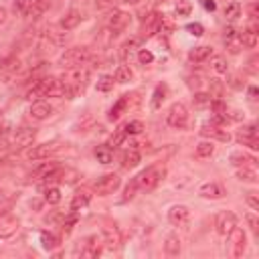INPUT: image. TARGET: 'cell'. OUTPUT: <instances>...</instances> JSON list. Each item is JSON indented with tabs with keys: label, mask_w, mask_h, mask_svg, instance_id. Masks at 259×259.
<instances>
[{
	"label": "cell",
	"mask_w": 259,
	"mask_h": 259,
	"mask_svg": "<svg viewBox=\"0 0 259 259\" xmlns=\"http://www.w3.org/2000/svg\"><path fill=\"white\" fill-rule=\"evenodd\" d=\"M89 81V69L83 67V65H77V67H71L63 73L61 77V83H63V89H65V97H75L79 91L85 89Z\"/></svg>",
	"instance_id": "1"
},
{
	"label": "cell",
	"mask_w": 259,
	"mask_h": 259,
	"mask_svg": "<svg viewBox=\"0 0 259 259\" xmlns=\"http://www.w3.org/2000/svg\"><path fill=\"white\" fill-rule=\"evenodd\" d=\"M61 95H65V89L61 79H55V77H40L26 93L30 101H38L42 97H61Z\"/></svg>",
	"instance_id": "2"
},
{
	"label": "cell",
	"mask_w": 259,
	"mask_h": 259,
	"mask_svg": "<svg viewBox=\"0 0 259 259\" xmlns=\"http://www.w3.org/2000/svg\"><path fill=\"white\" fill-rule=\"evenodd\" d=\"M164 176H166V168L164 166H150V168H146L144 172H140L136 176V182H138L140 190L150 192V190H154L162 182Z\"/></svg>",
	"instance_id": "3"
},
{
	"label": "cell",
	"mask_w": 259,
	"mask_h": 259,
	"mask_svg": "<svg viewBox=\"0 0 259 259\" xmlns=\"http://www.w3.org/2000/svg\"><path fill=\"white\" fill-rule=\"evenodd\" d=\"M87 61H91V51L87 47H71L61 55L59 65L65 69H71L77 65H85Z\"/></svg>",
	"instance_id": "4"
},
{
	"label": "cell",
	"mask_w": 259,
	"mask_h": 259,
	"mask_svg": "<svg viewBox=\"0 0 259 259\" xmlns=\"http://www.w3.org/2000/svg\"><path fill=\"white\" fill-rule=\"evenodd\" d=\"M186 121H188V111H186V107H184L182 103H172L170 109H168V113H166V123H168L170 127L180 130V127L186 125Z\"/></svg>",
	"instance_id": "5"
},
{
	"label": "cell",
	"mask_w": 259,
	"mask_h": 259,
	"mask_svg": "<svg viewBox=\"0 0 259 259\" xmlns=\"http://www.w3.org/2000/svg\"><path fill=\"white\" fill-rule=\"evenodd\" d=\"M119 184H121V180H119L117 174H103L101 178H97V182H95L93 188H95V192L99 196H107V194L115 192L119 188Z\"/></svg>",
	"instance_id": "6"
},
{
	"label": "cell",
	"mask_w": 259,
	"mask_h": 259,
	"mask_svg": "<svg viewBox=\"0 0 259 259\" xmlns=\"http://www.w3.org/2000/svg\"><path fill=\"white\" fill-rule=\"evenodd\" d=\"M127 24H130V14L123 12V10H113V12L107 16V20H105V28L111 30L113 34L125 30Z\"/></svg>",
	"instance_id": "7"
},
{
	"label": "cell",
	"mask_w": 259,
	"mask_h": 259,
	"mask_svg": "<svg viewBox=\"0 0 259 259\" xmlns=\"http://www.w3.org/2000/svg\"><path fill=\"white\" fill-rule=\"evenodd\" d=\"M57 150H59V144H57V142L36 144V146H32V148L26 150V158L32 160V162H36V160H45V158H49L51 154H55Z\"/></svg>",
	"instance_id": "8"
},
{
	"label": "cell",
	"mask_w": 259,
	"mask_h": 259,
	"mask_svg": "<svg viewBox=\"0 0 259 259\" xmlns=\"http://www.w3.org/2000/svg\"><path fill=\"white\" fill-rule=\"evenodd\" d=\"M235 227H237V217H235L231 210H223V212L217 214V219H214V229H217L219 235L227 237Z\"/></svg>",
	"instance_id": "9"
},
{
	"label": "cell",
	"mask_w": 259,
	"mask_h": 259,
	"mask_svg": "<svg viewBox=\"0 0 259 259\" xmlns=\"http://www.w3.org/2000/svg\"><path fill=\"white\" fill-rule=\"evenodd\" d=\"M160 26H162V14L160 12H150L142 22V36L152 38L156 32H160Z\"/></svg>",
	"instance_id": "10"
},
{
	"label": "cell",
	"mask_w": 259,
	"mask_h": 259,
	"mask_svg": "<svg viewBox=\"0 0 259 259\" xmlns=\"http://www.w3.org/2000/svg\"><path fill=\"white\" fill-rule=\"evenodd\" d=\"M103 251V237H97V235H91L83 241V247H81V255L83 257H99Z\"/></svg>",
	"instance_id": "11"
},
{
	"label": "cell",
	"mask_w": 259,
	"mask_h": 259,
	"mask_svg": "<svg viewBox=\"0 0 259 259\" xmlns=\"http://www.w3.org/2000/svg\"><path fill=\"white\" fill-rule=\"evenodd\" d=\"M229 237H231V247H233V257H241L243 253H245V247H247V235H245V231L243 229H233L231 233H229Z\"/></svg>",
	"instance_id": "12"
},
{
	"label": "cell",
	"mask_w": 259,
	"mask_h": 259,
	"mask_svg": "<svg viewBox=\"0 0 259 259\" xmlns=\"http://www.w3.org/2000/svg\"><path fill=\"white\" fill-rule=\"evenodd\" d=\"M18 233V221L12 214H0V239H10Z\"/></svg>",
	"instance_id": "13"
},
{
	"label": "cell",
	"mask_w": 259,
	"mask_h": 259,
	"mask_svg": "<svg viewBox=\"0 0 259 259\" xmlns=\"http://www.w3.org/2000/svg\"><path fill=\"white\" fill-rule=\"evenodd\" d=\"M34 138H36V130H34V127H20V130L14 132L12 142H14V146H18V148H26V146H32Z\"/></svg>",
	"instance_id": "14"
},
{
	"label": "cell",
	"mask_w": 259,
	"mask_h": 259,
	"mask_svg": "<svg viewBox=\"0 0 259 259\" xmlns=\"http://www.w3.org/2000/svg\"><path fill=\"white\" fill-rule=\"evenodd\" d=\"M51 113H53V107H51L47 101H42V99L34 101V103L30 105V111H28V115H30L32 119H36V121H45V119H49Z\"/></svg>",
	"instance_id": "15"
},
{
	"label": "cell",
	"mask_w": 259,
	"mask_h": 259,
	"mask_svg": "<svg viewBox=\"0 0 259 259\" xmlns=\"http://www.w3.org/2000/svg\"><path fill=\"white\" fill-rule=\"evenodd\" d=\"M188 217H190V210H188V206H184V204H174V206L168 210V221H170L172 225H176V227L186 225Z\"/></svg>",
	"instance_id": "16"
},
{
	"label": "cell",
	"mask_w": 259,
	"mask_h": 259,
	"mask_svg": "<svg viewBox=\"0 0 259 259\" xmlns=\"http://www.w3.org/2000/svg\"><path fill=\"white\" fill-rule=\"evenodd\" d=\"M225 45L229 49V53L237 55L241 49H243V42H241V34L233 28V26H227L225 28Z\"/></svg>",
	"instance_id": "17"
},
{
	"label": "cell",
	"mask_w": 259,
	"mask_h": 259,
	"mask_svg": "<svg viewBox=\"0 0 259 259\" xmlns=\"http://www.w3.org/2000/svg\"><path fill=\"white\" fill-rule=\"evenodd\" d=\"M237 140H239L243 146H249V148H253V150L259 148V146H257V130H255V125L243 127V130L237 134Z\"/></svg>",
	"instance_id": "18"
},
{
	"label": "cell",
	"mask_w": 259,
	"mask_h": 259,
	"mask_svg": "<svg viewBox=\"0 0 259 259\" xmlns=\"http://www.w3.org/2000/svg\"><path fill=\"white\" fill-rule=\"evenodd\" d=\"M81 20H83V14L79 12V10H69L63 18H61V22H59V26L63 28V30H73V28H77L79 24H81Z\"/></svg>",
	"instance_id": "19"
},
{
	"label": "cell",
	"mask_w": 259,
	"mask_h": 259,
	"mask_svg": "<svg viewBox=\"0 0 259 259\" xmlns=\"http://www.w3.org/2000/svg\"><path fill=\"white\" fill-rule=\"evenodd\" d=\"M198 194L204 196V198H221L225 194V190H223V186L219 182H204L198 188Z\"/></svg>",
	"instance_id": "20"
},
{
	"label": "cell",
	"mask_w": 259,
	"mask_h": 259,
	"mask_svg": "<svg viewBox=\"0 0 259 259\" xmlns=\"http://www.w3.org/2000/svg\"><path fill=\"white\" fill-rule=\"evenodd\" d=\"M103 245L107 247V249H117L119 247V243H121V237H119V231L115 229V227H107V229H103Z\"/></svg>",
	"instance_id": "21"
},
{
	"label": "cell",
	"mask_w": 259,
	"mask_h": 259,
	"mask_svg": "<svg viewBox=\"0 0 259 259\" xmlns=\"http://www.w3.org/2000/svg\"><path fill=\"white\" fill-rule=\"evenodd\" d=\"M237 176H239V180H243V182H251V184H255V182L259 180V176H257V168H255L253 164L237 166Z\"/></svg>",
	"instance_id": "22"
},
{
	"label": "cell",
	"mask_w": 259,
	"mask_h": 259,
	"mask_svg": "<svg viewBox=\"0 0 259 259\" xmlns=\"http://www.w3.org/2000/svg\"><path fill=\"white\" fill-rule=\"evenodd\" d=\"M89 200H91V192H89L87 188L77 190L75 196H73V200H71V210H81V208H85V206L89 204Z\"/></svg>",
	"instance_id": "23"
},
{
	"label": "cell",
	"mask_w": 259,
	"mask_h": 259,
	"mask_svg": "<svg viewBox=\"0 0 259 259\" xmlns=\"http://www.w3.org/2000/svg\"><path fill=\"white\" fill-rule=\"evenodd\" d=\"M210 53H212V49H210L208 45H198V47L190 49L188 59H190V61H194V63H200V61L208 59V57H210Z\"/></svg>",
	"instance_id": "24"
},
{
	"label": "cell",
	"mask_w": 259,
	"mask_h": 259,
	"mask_svg": "<svg viewBox=\"0 0 259 259\" xmlns=\"http://www.w3.org/2000/svg\"><path fill=\"white\" fill-rule=\"evenodd\" d=\"M140 164V152L136 150V148H130V150H125L123 152V158H121V166L123 168H136Z\"/></svg>",
	"instance_id": "25"
},
{
	"label": "cell",
	"mask_w": 259,
	"mask_h": 259,
	"mask_svg": "<svg viewBox=\"0 0 259 259\" xmlns=\"http://www.w3.org/2000/svg\"><path fill=\"white\" fill-rule=\"evenodd\" d=\"M95 160L99 164H111L113 160V150L109 146H97L95 148Z\"/></svg>",
	"instance_id": "26"
},
{
	"label": "cell",
	"mask_w": 259,
	"mask_h": 259,
	"mask_svg": "<svg viewBox=\"0 0 259 259\" xmlns=\"http://www.w3.org/2000/svg\"><path fill=\"white\" fill-rule=\"evenodd\" d=\"M241 42H243V47H247V49H255V47H257V28H255V26H249V28L241 34Z\"/></svg>",
	"instance_id": "27"
},
{
	"label": "cell",
	"mask_w": 259,
	"mask_h": 259,
	"mask_svg": "<svg viewBox=\"0 0 259 259\" xmlns=\"http://www.w3.org/2000/svg\"><path fill=\"white\" fill-rule=\"evenodd\" d=\"M125 107H127V95H123V97H119V99L115 101V105H113V107L109 109V119H111V121L119 119Z\"/></svg>",
	"instance_id": "28"
},
{
	"label": "cell",
	"mask_w": 259,
	"mask_h": 259,
	"mask_svg": "<svg viewBox=\"0 0 259 259\" xmlns=\"http://www.w3.org/2000/svg\"><path fill=\"white\" fill-rule=\"evenodd\" d=\"M204 136H214V138H219L221 142H229L231 140V136H229V132L227 130H221V127H217V125H204L202 130H200Z\"/></svg>",
	"instance_id": "29"
},
{
	"label": "cell",
	"mask_w": 259,
	"mask_h": 259,
	"mask_svg": "<svg viewBox=\"0 0 259 259\" xmlns=\"http://www.w3.org/2000/svg\"><path fill=\"white\" fill-rule=\"evenodd\" d=\"M164 249H166V253L168 255H178L180 253V239H178V235H168L166 237V243H164Z\"/></svg>",
	"instance_id": "30"
},
{
	"label": "cell",
	"mask_w": 259,
	"mask_h": 259,
	"mask_svg": "<svg viewBox=\"0 0 259 259\" xmlns=\"http://www.w3.org/2000/svg\"><path fill=\"white\" fill-rule=\"evenodd\" d=\"M18 67H20V61H18L14 55L0 59V71H4V73H12V71H16Z\"/></svg>",
	"instance_id": "31"
},
{
	"label": "cell",
	"mask_w": 259,
	"mask_h": 259,
	"mask_svg": "<svg viewBox=\"0 0 259 259\" xmlns=\"http://www.w3.org/2000/svg\"><path fill=\"white\" fill-rule=\"evenodd\" d=\"M32 4H34V0H14L12 8H14V12H16V14H20V16H28V14H30Z\"/></svg>",
	"instance_id": "32"
},
{
	"label": "cell",
	"mask_w": 259,
	"mask_h": 259,
	"mask_svg": "<svg viewBox=\"0 0 259 259\" xmlns=\"http://www.w3.org/2000/svg\"><path fill=\"white\" fill-rule=\"evenodd\" d=\"M113 79H115L117 83H127V81H132V69H130L127 65H119V67L115 69Z\"/></svg>",
	"instance_id": "33"
},
{
	"label": "cell",
	"mask_w": 259,
	"mask_h": 259,
	"mask_svg": "<svg viewBox=\"0 0 259 259\" xmlns=\"http://www.w3.org/2000/svg\"><path fill=\"white\" fill-rule=\"evenodd\" d=\"M210 67H212V71H214V73H219V75H223V73H227V71H229V65H227L225 57H221V55H217V57H212V59H210Z\"/></svg>",
	"instance_id": "34"
},
{
	"label": "cell",
	"mask_w": 259,
	"mask_h": 259,
	"mask_svg": "<svg viewBox=\"0 0 259 259\" xmlns=\"http://www.w3.org/2000/svg\"><path fill=\"white\" fill-rule=\"evenodd\" d=\"M164 99H166V85H158L152 95V109H158Z\"/></svg>",
	"instance_id": "35"
},
{
	"label": "cell",
	"mask_w": 259,
	"mask_h": 259,
	"mask_svg": "<svg viewBox=\"0 0 259 259\" xmlns=\"http://www.w3.org/2000/svg\"><path fill=\"white\" fill-rule=\"evenodd\" d=\"M225 16H227V20H237L241 16V4L239 2H229L225 6Z\"/></svg>",
	"instance_id": "36"
},
{
	"label": "cell",
	"mask_w": 259,
	"mask_h": 259,
	"mask_svg": "<svg viewBox=\"0 0 259 259\" xmlns=\"http://www.w3.org/2000/svg\"><path fill=\"white\" fill-rule=\"evenodd\" d=\"M55 168H57V164H49V162H47V164H40L38 168H34V170H32V174H30V178H36V180H42V178H45V176H47V174H49L51 170H55Z\"/></svg>",
	"instance_id": "37"
},
{
	"label": "cell",
	"mask_w": 259,
	"mask_h": 259,
	"mask_svg": "<svg viewBox=\"0 0 259 259\" xmlns=\"http://www.w3.org/2000/svg\"><path fill=\"white\" fill-rule=\"evenodd\" d=\"M231 162L235 166H245V164H253L255 158H251V156H247L243 152H235V154H231Z\"/></svg>",
	"instance_id": "38"
},
{
	"label": "cell",
	"mask_w": 259,
	"mask_h": 259,
	"mask_svg": "<svg viewBox=\"0 0 259 259\" xmlns=\"http://www.w3.org/2000/svg\"><path fill=\"white\" fill-rule=\"evenodd\" d=\"M212 152H214L212 142H200L196 146V156H200V158H208V156H212Z\"/></svg>",
	"instance_id": "39"
},
{
	"label": "cell",
	"mask_w": 259,
	"mask_h": 259,
	"mask_svg": "<svg viewBox=\"0 0 259 259\" xmlns=\"http://www.w3.org/2000/svg\"><path fill=\"white\" fill-rule=\"evenodd\" d=\"M45 200H47L49 204H57V202L61 200V190H59L57 186H49V188L45 190Z\"/></svg>",
	"instance_id": "40"
},
{
	"label": "cell",
	"mask_w": 259,
	"mask_h": 259,
	"mask_svg": "<svg viewBox=\"0 0 259 259\" xmlns=\"http://www.w3.org/2000/svg\"><path fill=\"white\" fill-rule=\"evenodd\" d=\"M40 243H42V247H45V249H55V247L59 245L57 237H55L53 233H47V231H42V233H40Z\"/></svg>",
	"instance_id": "41"
},
{
	"label": "cell",
	"mask_w": 259,
	"mask_h": 259,
	"mask_svg": "<svg viewBox=\"0 0 259 259\" xmlns=\"http://www.w3.org/2000/svg\"><path fill=\"white\" fill-rule=\"evenodd\" d=\"M142 130H144V123H142L140 119H134V121H130V123L123 125L125 136H136V134H140Z\"/></svg>",
	"instance_id": "42"
},
{
	"label": "cell",
	"mask_w": 259,
	"mask_h": 259,
	"mask_svg": "<svg viewBox=\"0 0 259 259\" xmlns=\"http://www.w3.org/2000/svg\"><path fill=\"white\" fill-rule=\"evenodd\" d=\"M113 87V77H109V75H103V77H99L97 79V91H109Z\"/></svg>",
	"instance_id": "43"
},
{
	"label": "cell",
	"mask_w": 259,
	"mask_h": 259,
	"mask_svg": "<svg viewBox=\"0 0 259 259\" xmlns=\"http://www.w3.org/2000/svg\"><path fill=\"white\" fill-rule=\"evenodd\" d=\"M136 190H140V188H138V182H136V178H134V180L125 186V192H123V198H121V200H130V198H134V196H136Z\"/></svg>",
	"instance_id": "44"
},
{
	"label": "cell",
	"mask_w": 259,
	"mask_h": 259,
	"mask_svg": "<svg viewBox=\"0 0 259 259\" xmlns=\"http://www.w3.org/2000/svg\"><path fill=\"white\" fill-rule=\"evenodd\" d=\"M138 61H140L142 65H150V63L154 61V55H152L148 49H142V51L138 53Z\"/></svg>",
	"instance_id": "45"
},
{
	"label": "cell",
	"mask_w": 259,
	"mask_h": 259,
	"mask_svg": "<svg viewBox=\"0 0 259 259\" xmlns=\"http://www.w3.org/2000/svg\"><path fill=\"white\" fill-rule=\"evenodd\" d=\"M245 221L249 223L251 231H253V233L257 235V233H259V219H257V217H255L253 212H247V214H245Z\"/></svg>",
	"instance_id": "46"
},
{
	"label": "cell",
	"mask_w": 259,
	"mask_h": 259,
	"mask_svg": "<svg viewBox=\"0 0 259 259\" xmlns=\"http://www.w3.org/2000/svg\"><path fill=\"white\" fill-rule=\"evenodd\" d=\"M186 30H188L192 36H202V34H204V28H202V24H198V22H192V24H188V26H186Z\"/></svg>",
	"instance_id": "47"
},
{
	"label": "cell",
	"mask_w": 259,
	"mask_h": 259,
	"mask_svg": "<svg viewBox=\"0 0 259 259\" xmlns=\"http://www.w3.org/2000/svg\"><path fill=\"white\" fill-rule=\"evenodd\" d=\"M210 101H212V97H210V93H196L194 95V103L196 105H210Z\"/></svg>",
	"instance_id": "48"
},
{
	"label": "cell",
	"mask_w": 259,
	"mask_h": 259,
	"mask_svg": "<svg viewBox=\"0 0 259 259\" xmlns=\"http://www.w3.org/2000/svg\"><path fill=\"white\" fill-rule=\"evenodd\" d=\"M123 138H125V132H123V130H119L115 136H111V140H109V146H119V144L123 142Z\"/></svg>",
	"instance_id": "49"
},
{
	"label": "cell",
	"mask_w": 259,
	"mask_h": 259,
	"mask_svg": "<svg viewBox=\"0 0 259 259\" xmlns=\"http://www.w3.org/2000/svg\"><path fill=\"white\" fill-rule=\"evenodd\" d=\"M247 204L253 208V210H257L259 208V200H257V196L251 192V194H247Z\"/></svg>",
	"instance_id": "50"
},
{
	"label": "cell",
	"mask_w": 259,
	"mask_h": 259,
	"mask_svg": "<svg viewBox=\"0 0 259 259\" xmlns=\"http://www.w3.org/2000/svg\"><path fill=\"white\" fill-rule=\"evenodd\" d=\"M75 223H77V219H75V217H71L67 223H63V231H65V233H71V229H73V225H75Z\"/></svg>",
	"instance_id": "51"
},
{
	"label": "cell",
	"mask_w": 259,
	"mask_h": 259,
	"mask_svg": "<svg viewBox=\"0 0 259 259\" xmlns=\"http://www.w3.org/2000/svg\"><path fill=\"white\" fill-rule=\"evenodd\" d=\"M113 4V0H95V6L97 8H107V6H111Z\"/></svg>",
	"instance_id": "52"
},
{
	"label": "cell",
	"mask_w": 259,
	"mask_h": 259,
	"mask_svg": "<svg viewBox=\"0 0 259 259\" xmlns=\"http://www.w3.org/2000/svg\"><path fill=\"white\" fill-rule=\"evenodd\" d=\"M6 18H8V12H6V8H4V6H0V26L6 22Z\"/></svg>",
	"instance_id": "53"
},
{
	"label": "cell",
	"mask_w": 259,
	"mask_h": 259,
	"mask_svg": "<svg viewBox=\"0 0 259 259\" xmlns=\"http://www.w3.org/2000/svg\"><path fill=\"white\" fill-rule=\"evenodd\" d=\"M202 4H204V8H206V10H214V8H217L214 0H202Z\"/></svg>",
	"instance_id": "54"
},
{
	"label": "cell",
	"mask_w": 259,
	"mask_h": 259,
	"mask_svg": "<svg viewBox=\"0 0 259 259\" xmlns=\"http://www.w3.org/2000/svg\"><path fill=\"white\" fill-rule=\"evenodd\" d=\"M188 10H190V6H188V4H184V6H180V8H178V12H182V14H186Z\"/></svg>",
	"instance_id": "55"
},
{
	"label": "cell",
	"mask_w": 259,
	"mask_h": 259,
	"mask_svg": "<svg viewBox=\"0 0 259 259\" xmlns=\"http://www.w3.org/2000/svg\"><path fill=\"white\" fill-rule=\"evenodd\" d=\"M255 95H257V89H255V87H249V97L255 99Z\"/></svg>",
	"instance_id": "56"
},
{
	"label": "cell",
	"mask_w": 259,
	"mask_h": 259,
	"mask_svg": "<svg viewBox=\"0 0 259 259\" xmlns=\"http://www.w3.org/2000/svg\"><path fill=\"white\" fill-rule=\"evenodd\" d=\"M127 2H138V0H127Z\"/></svg>",
	"instance_id": "57"
},
{
	"label": "cell",
	"mask_w": 259,
	"mask_h": 259,
	"mask_svg": "<svg viewBox=\"0 0 259 259\" xmlns=\"http://www.w3.org/2000/svg\"><path fill=\"white\" fill-rule=\"evenodd\" d=\"M0 115H2V111H0Z\"/></svg>",
	"instance_id": "58"
}]
</instances>
